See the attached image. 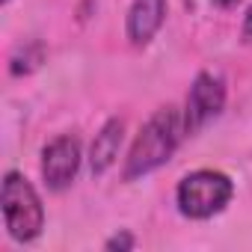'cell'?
Instances as JSON below:
<instances>
[{
    "instance_id": "8",
    "label": "cell",
    "mask_w": 252,
    "mask_h": 252,
    "mask_svg": "<svg viewBox=\"0 0 252 252\" xmlns=\"http://www.w3.org/2000/svg\"><path fill=\"white\" fill-rule=\"evenodd\" d=\"M45 57H48V48H45L39 39L18 45V48L9 54V74H12V77L33 74V71H36V68L45 63Z\"/></svg>"
},
{
    "instance_id": "6",
    "label": "cell",
    "mask_w": 252,
    "mask_h": 252,
    "mask_svg": "<svg viewBox=\"0 0 252 252\" xmlns=\"http://www.w3.org/2000/svg\"><path fill=\"white\" fill-rule=\"evenodd\" d=\"M166 21V0H134L125 21V33L134 48H146Z\"/></svg>"
},
{
    "instance_id": "7",
    "label": "cell",
    "mask_w": 252,
    "mask_h": 252,
    "mask_svg": "<svg viewBox=\"0 0 252 252\" xmlns=\"http://www.w3.org/2000/svg\"><path fill=\"white\" fill-rule=\"evenodd\" d=\"M122 140H125V119H119V116L107 119L101 125V131L95 134V140H92V149H89V169H92V175H104L107 169L116 166Z\"/></svg>"
},
{
    "instance_id": "12",
    "label": "cell",
    "mask_w": 252,
    "mask_h": 252,
    "mask_svg": "<svg viewBox=\"0 0 252 252\" xmlns=\"http://www.w3.org/2000/svg\"><path fill=\"white\" fill-rule=\"evenodd\" d=\"M3 3H9V0H3Z\"/></svg>"
},
{
    "instance_id": "9",
    "label": "cell",
    "mask_w": 252,
    "mask_h": 252,
    "mask_svg": "<svg viewBox=\"0 0 252 252\" xmlns=\"http://www.w3.org/2000/svg\"><path fill=\"white\" fill-rule=\"evenodd\" d=\"M134 246H137V237H134L128 228H122V231H116L113 237L104 240V249H107V252H131Z\"/></svg>"
},
{
    "instance_id": "1",
    "label": "cell",
    "mask_w": 252,
    "mask_h": 252,
    "mask_svg": "<svg viewBox=\"0 0 252 252\" xmlns=\"http://www.w3.org/2000/svg\"><path fill=\"white\" fill-rule=\"evenodd\" d=\"M184 137H187L184 110H178L172 104L155 110L149 116V122L140 128L137 140L131 143V152H128L125 166H122V178L125 181H140V178L158 172L160 166H166L172 160V155L178 152Z\"/></svg>"
},
{
    "instance_id": "11",
    "label": "cell",
    "mask_w": 252,
    "mask_h": 252,
    "mask_svg": "<svg viewBox=\"0 0 252 252\" xmlns=\"http://www.w3.org/2000/svg\"><path fill=\"white\" fill-rule=\"evenodd\" d=\"M214 3H217V6H222V9H231V6H237V3H240V0H214Z\"/></svg>"
},
{
    "instance_id": "2",
    "label": "cell",
    "mask_w": 252,
    "mask_h": 252,
    "mask_svg": "<svg viewBox=\"0 0 252 252\" xmlns=\"http://www.w3.org/2000/svg\"><path fill=\"white\" fill-rule=\"evenodd\" d=\"M0 205H3V222L12 240L33 243L45 228V205L36 193V187L18 172L9 169L0 187Z\"/></svg>"
},
{
    "instance_id": "4",
    "label": "cell",
    "mask_w": 252,
    "mask_h": 252,
    "mask_svg": "<svg viewBox=\"0 0 252 252\" xmlns=\"http://www.w3.org/2000/svg\"><path fill=\"white\" fill-rule=\"evenodd\" d=\"M225 107V80L214 71H199L190 83L187 101H184V125H187V137L199 134L202 128L222 113Z\"/></svg>"
},
{
    "instance_id": "3",
    "label": "cell",
    "mask_w": 252,
    "mask_h": 252,
    "mask_svg": "<svg viewBox=\"0 0 252 252\" xmlns=\"http://www.w3.org/2000/svg\"><path fill=\"white\" fill-rule=\"evenodd\" d=\"M234 196V181L220 169H196L187 172L175 187L178 214L187 220H211L225 211Z\"/></svg>"
},
{
    "instance_id": "5",
    "label": "cell",
    "mask_w": 252,
    "mask_h": 252,
    "mask_svg": "<svg viewBox=\"0 0 252 252\" xmlns=\"http://www.w3.org/2000/svg\"><path fill=\"white\" fill-rule=\"evenodd\" d=\"M80 140L71 134H60L54 137L45 149H42V178L48 184V190L63 193L74 184L77 172H80Z\"/></svg>"
},
{
    "instance_id": "10",
    "label": "cell",
    "mask_w": 252,
    "mask_h": 252,
    "mask_svg": "<svg viewBox=\"0 0 252 252\" xmlns=\"http://www.w3.org/2000/svg\"><path fill=\"white\" fill-rule=\"evenodd\" d=\"M240 36H243V42H252V6H249V9H246V15H243Z\"/></svg>"
}]
</instances>
